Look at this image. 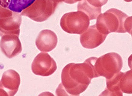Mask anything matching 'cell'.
<instances>
[{"label":"cell","mask_w":132,"mask_h":96,"mask_svg":"<svg viewBox=\"0 0 132 96\" xmlns=\"http://www.w3.org/2000/svg\"><path fill=\"white\" fill-rule=\"evenodd\" d=\"M108 0H86L90 5L95 8H100L107 3Z\"/></svg>","instance_id":"cell-15"},{"label":"cell","mask_w":132,"mask_h":96,"mask_svg":"<svg viewBox=\"0 0 132 96\" xmlns=\"http://www.w3.org/2000/svg\"><path fill=\"white\" fill-rule=\"evenodd\" d=\"M57 43L56 35L49 30H44L39 33L36 41V45L40 51L48 52L55 48Z\"/></svg>","instance_id":"cell-11"},{"label":"cell","mask_w":132,"mask_h":96,"mask_svg":"<svg viewBox=\"0 0 132 96\" xmlns=\"http://www.w3.org/2000/svg\"><path fill=\"white\" fill-rule=\"evenodd\" d=\"M107 36L99 31L95 24L90 26L81 34L80 41L84 48L93 49L102 44Z\"/></svg>","instance_id":"cell-8"},{"label":"cell","mask_w":132,"mask_h":96,"mask_svg":"<svg viewBox=\"0 0 132 96\" xmlns=\"http://www.w3.org/2000/svg\"><path fill=\"white\" fill-rule=\"evenodd\" d=\"M77 10L85 13L89 17L90 21L96 19L101 13V8H95L92 6L86 0L79 2L77 5Z\"/></svg>","instance_id":"cell-13"},{"label":"cell","mask_w":132,"mask_h":96,"mask_svg":"<svg viewBox=\"0 0 132 96\" xmlns=\"http://www.w3.org/2000/svg\"><path fill=\"white\" fill-rule=\"evenodd\" d=\"M131 78V70L123 73L119 82L121 91L126 93H132Z\"/></svg>","instance_id":"cell-14"},{"label":"cell","mask_w":132,"mask_h":96,"mask_svg":"<svg viewBox=\"0 0 132 96\" xmlns=\"http://www.w3.org/2000/svg\"><path fill=\"white\" fill-rule=\"evenodd\" d=\"M124 1L126 2H131L132 0H124Z\"/></svg>","instance_id":"cell-17"},{"label":"cell","mask_w":132,"mask_h":96,"mask_svg":"<svg viewBox=\"0 0 132 96\" xmlns=\"http://www.w3.org/2000/svg\"><path fill=\"white\" fill-rule=\"evenodd\" d=\"M55 61L47 53L41 52L34 59L31 65L32 72L38 75L48 76L57 70Z\"/></svg>","instance_id":"cell-6"},{"label":"cell","mask_w":132,"mask_h":96,"mask_svg":"<svg viewBox=\"0 0 132 96\" xmlns=\"http://www.w3.org/2000/svg\"><path fill=\"white\" fill-rule=\"evenodd\" d=\"M95 25L97 29L105 35L111 32L131 34L132 17H129L117 9L112 8L99 14Z\"/></svg>","instance_id":"cell-2"},{"label":"cell","mask_w":132,"mask_h":96,"mask_svg":"<svg viewBox=\"0 0 132 96\" xmlns=\"http://www.w3.org/2000/svg\"><path fill=\"white\" fill-rule=\"evenodd\" d=\"M95 77H97L94 68L89 58L82 64L70 63L62 70V82L56 93L57 95L61 94L78 95L85 90L92 79Z\"/></svg>","instance_id":"cell-1"},{"label":"cell","mask_w":132,"mask_h":96,"mask_svg":"<svg viewBox=\"0 0 132 96\" xmlns=\"http://www.w3.org/2000/svg\"><path fill=\"white\" fill-rule=\"evenodd\" d=\"M36 0H0V6L12 12L21 13L32 5Z\"/></svg>","instance_id":"cell-12"},{"label":"cell","mask_w":132,"mask_h":96,"mask_svg":"<svg viewBox=\"0 0 132 96\" xmlns=\"http://www.w3.org/2000/svg\"><path fill=\"white\" fill-rule=\"evenodd\" d=\"M89 17L84 12L78 11L65 14L61 20V28L69 34H81L90 25Z\"/></svg>","instance_id":"cell-4"},{"label":"cell","mask_w":132,"mask_h":96,"mask_svg":"<svg viewBox=\"0 0 132 96\" xmlns=\"http://www.w3.org/2000/svg\"><path fill=\"white\" fill-rule=\"evenodd\" d=\"M20 82V78L17 72L12 70L6 71L0 81V95L14 96L18 92Z\"/></svg>","instance_id":"cell-7"},{"label":"cell","mask_w":132,"mask_h":96,"mask_svg":"<svg viewBox=\"0 0 132 96\" xmlns=\"http://www.w3.org/2000/svg\"><path fill=\"white\" fill-rule=\"evenodd\" d=\"M21 23V14L13 12L10 17L0 18V36L15 34L19 36Z\"/></svg>","instance_id":"cell-10"},{"label":"cell","mask_w":132,"mask_h":96,"mask_svg":"<svg viewBox=\"0 0 132 96\" xmlns=\"http://www.w3.org/2000/svg\"><path fill=\"white\" fill-rule=\"evenodd\" d=\"M82 1V0H66L64 2L69 4H73L77 2H80Z\"/></svg>","instance_id":"cell-16"},{"label":"cell","mask_w":132,"mask_h":96,"mask_svg":"<svg viewBox=\"0 0 132 96\" xmlns=\"http://www.w3.org/2000/svg\"><path fill=\"white\" fill-rule=\"evenodd\" d=\"M19 37L15 34H7L2 37L0 48L3 54L9 59L19 55L22 50Z\"/></svg>","instance_id":"cell-9"},{"label":"cell","mask_w":132,"mask_h":96,"mask_svg":"<svg viewBox=\"0 0 132 96\" xmlns=\"http://www.w3.org/2000/svg\"><path fill=\"white\" fill-rule=\"evenodd\" d=\"M122 64L120 56L115 52H111L99 58L96 57L94 67L97 77L102 76L109 79L120 71Z\"/></svg>","instance_id":"cell-3"},{"label":"cell","mask_w":132,"mask_h":96,"mask_svg":"<svg viewBox=\"0 0 132 96\" xmlns=\"http://www.w3.org/2000/svg\"><path fill=\"white\" fill-rule=\"evenodd\" d=\"M57 5L50 0H36L33 4L21 13V15L41 22L46 20L54 13Z\"/></svg>","instance_id":"cell-5"}]
</instances>
